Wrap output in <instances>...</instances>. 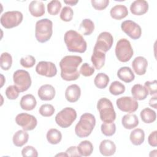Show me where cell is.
<instances>
[{
  "instance_id": "1",
  "label": "cell",
  "mask_w": 157,
  "mask_h": 157,
  "mask_svg": "<svg viewBox=\"0 0 157 157\" xmlns=\"http://www.w3.org/2000/svg\"><path fill=\"white\" fill-rule=\"evenodd\" d=\"M82 62L80 56L67 55L63 57L59 62L61 77L66 81L76 80L80 77L77 68Z\"/></svg>"
},
{
  "instance_id": "2",
  "label": "cell",
  "mask_w": 157,
  "mask_h": 157,
  "mask_svg": "<svg viewBox=\"0 0 157 157\" xmlns=\"http://www.w3.org/2000/svg\"><path fill=\"white\" fill-rule=\"evenodd\" d=\"M64 40L68 51L83 53L86 50L87 44L83 36L74 30H69L66 32Z\"/></svg>"
},
{
  "instance_id": "3",
  "label": "cell",
  "mask_w": 157,
  "mask_h": 157,
  "mask_svg": "<svg viewBox=\"0 0 157 157\" xmlns=\"http://www.w3.org/2000/svg\"><path fill=\"white\" fill-rule=\"evenodd\" d=\"M96 125L95 117L90 113H85L80 118L75 127V133L80 138L89 136Z\"/></svg>"
},
{
  "instance_id": "4",
  "label": "cell",
  "mask_w": 157,
  "mask_h": 157,
  "mask_svg": "<svg viewBox=\"0 0 157 157\" xmlns=\"http://www.w3.org/2000/svg\"><path fill=\"white\" fill-rule=\"evenodd\" d=\"M53 34V22L48 18L38 20L35 26V37L40 43H45L50 40Z\"/></svg>"
},
{
  "instance_id": "5",
  "label": "cell",
  "mask_w": 157,
  "mask_h": 157,
  "mask_svg": "<svg viewBox=\"0 0 157 157\" xmlns=\"http://www.w3.org/2000/svg\"><path fill=\"white\" fill-rule=\"evenodd\" d=\"M97 109L99 112V117L104 123H112L115 120L116 113L112 102L106 98L99 99L97 103Z\"/></svg>"
},
{
  "instance_id": "6",
  "label": "cell",
  "mask_w": 157,
  "mask_h": 157,
  "mask_svg": "<svg viewBox=\"0 0 157 157\" xmlns=\"http://www.w3.org/2000/svg\"><path fill=\"white\" fill-rule=\"evenodd\" d=\"M115 52L117 59L122 63L129 61L134 55L130 42L125 38L121 39L117 42Z\"/></svg>"
},
{
  "instance_id": "7",
  "label": "cell",
  "mask_w": 157,
  "mask_h": 157,
  "mask_svg": "<svg viewBox=\"0 0 157 157\" xmlns=\"http://www.w3.org/2000/svg\"><path fill=\"white\" fill-rule=\"evenodd\" d=\"M77 118V112L72 107H65L55 116V122L62 128L69 127Z\"/></svg>"
},
{
  "instance_id": "8",
  "label": "cell",
  "mask_w": 157,
  "mask_h": 157,
  "mask_svg": "<svg viewBox=\"0 0 157 157\" xmlns=\"http://www.w3.org/2000/svg\"><path fill=\"white\" fill-rule=\"evenodd\" d=\"M23 18V15L20 11H7L1 15L0 21L4 28L10 29L18 26L22 22Z\"/></svg>"
},
{
  "instance_id": "9",
  "label": "cell",
  "mask_w": 157,
  "mask_h": 157,
  "mask_svg": "<svg viewBox=\"0 0 157 157\" xmlns=\"http://www.w3.org/2000/svg\"><path fill=\"white\" fill-rule=\"evenodd\" d=\"M13 81L20 92L27 91L31 85V78L29 72L25 70H17L13 74Z\"/></svg>"
},
{
  "instance_id": "10",
  "label": "cell",
  "mask_w": 157,
  "mask_h": 157,
  "mask_svg": "<svg viewBox=\"0 0 157 157\" xmlns=\"http://www.w3.org/2000/svg\"><path fill=\"white\" fill-rule=\"evenodd\" d=\"M16 123L25 131L33 130L37 124L36 118L27 113H20L15 117Z\"/></svg>"
},
{
  "instance_id": "11",
  "label": "cell",
  "mask_w": 157,
  "mask_h": 157,
  "mask_svg": "<svg viewBox=\"0 0 157 157\" xmlns=\"http://www.w3.org/2000/svg\"><path fill=\"white\" fill-rule=\"evenodd\" d=\"M116 104L120 110L128 113H133L139 107V103L137 100L130 96H123L118 98L116 101Z\"/></svg>"
},
{
  "instance_id": "12",
  "label": "cell",
  "mask_w": 157,
  "mask_h": 157,
  "mask_svg": "<svg viewBox=\"0 0 157 157\" xmlns=\"http://www.w3.org/2000/svg\"><path fill=\"white\" fill-rule=\"evenodd\" d=\"M121 28L130 38L133 40H137L141 37V27L136 22L132 20H125L121 23Z\"/></svg>"
},
{
  "instance_id": "13",
  "label": "cell",
  "mask_w": 157,
  "mask_h": 157,
  "mask_svg": "<svg viewBox=\"0 0 157 157\" xmlns=\"http://www.w3.org/2000/svg\"><path fill=\"white\" fill-rule=\"evenodd\" d=\"M113 43V38L112 34L109 32H102L98 37L94 48L106 53L111 48Z\"/></svg>"
},
{
  "instance_id": "14",
  "label": "cell",
  "mask_w": 157,
  "mask_h": 157,
  "mask_svg": "<svg viewBox=\"0 0 157 157\" xmlns=\"http://www.w3.org/2000/svg\"><path fill=\"white\" fill-rule=\"evenodd\" d=\"M36 71L40 75L47 77H53L56 75L57 69L53 63L42 61L39 62L36 65Z\"/></svg>"
},
{
  "instance_id": "15",
  "label": "cell",
  "mask_w": 157,
  "mask_h": 157,
  "mask_svg": "<svg viewBox=\"0 0 157 157\" xmlns=\"http://www.w3.org/2000/svg\"><path fill=\"white\" fill-rule=\"evenodd\" d=\"M56 91L55 88L50 84L42 85L37 91L39 98L42 101H51L55 96Z\"/></svg>"
},
{
  "instance_id": "16",
  "label": "cell",
  "mask_w": 157,
  "mask_h": 157,
  "mask_svg": "<svg viewBox=\"0 0 157 157\" xmlns=\"http://www.w3.org/2000/svg\"><path fill=\"white\" fill-rule=\"evenodd\" d=\"M148 66V61L143 56L136 57L132 62V67L134 72L138 75L145 74Z\"/></svg>"
},
{
  "instance_id": "17",
  "label": "cell",
  "mask_w": 157,
  "mask_h": 157,
  "mask_svg": "<svg viewBox=\"0 0 157 157\" xmlns=\"http://www.w3.org/2000/svg\"><path fill=\"white\" fill-rule=\"evenodd\" d=\"M148 3L145 0H136L132 2L130 6L131 12L135 15L140 16L147 12Z\"/></svg>"
},
{
  "instance_id": "18",
  "label": "cell",
  "mask_w": 157,
  "mask_h": 157,
  "mask_svg": "<svg viewBox=\"0 0 157 157\" xmlns=\"http://www.w3.org/2000/svg\"><path fill=\"white\" fill-rule=\"evenodd\" d=\"M81 95V90L76 84L68 86L65 91V98L69 102H77Z\"/></svg>"
},
{
  "instance_id": "19",
  "label": "cell",
  "mask_w": 157,
  "mask_h": 157,
  "mask_svg": "<svg viewBox=\"0 0 157 157\" xmlns=\"http://www.w3.org/2000/svg\"><path fill=\"white\" fill-rule=\"evenodd\" d=\"M99 149L102 155L110 156L115 154L116 151V145L113 141L109 139H105L101 142Z\"/></svg>"
},
{
  "instance_id": "20",
  "label": "cell",
  "mask_w": 157,
  "mask_h": 157,
  "mask_svg": "<svg viewBox=\"0 0 157 157\" xmlns=\"http://www.w3.org/2000/svg\"><path fill=\"white\" fill-rule=\"evenodd\" d=\"M91 61L96 69H101L105 64V53L93 48V53L91 57Z\"/></svg>"
},
{
  "instance_id": "21",
  "label": "cell",
  "mask_w": 157,
  "mask_h": 157,
  "mask_svg": "<svg viewBox=\"0 0 157 157\" xmlns=\"http://www.w3.org/2000/svg\"><path fill=\"white\" fill-rule=\"evenodd\" d=\"M20 105L23 110L30 111L33 110L36 105L37 101L35 97L31 94H27L21 98Z\"/></svg>"
},
{
  "instance_id": "22",
  "label": "cell",
  "mask_w": 157,
  "mask_h": 157,
  "mask_svg": "<svg viewBox=\"0 0 157 157\" xmlns=\"http://www.w3.org/2000/svg\"><path fill=\"white\" fill-rule=\"evenodd\" d=\"M28 9L31 15L35 17H41L45 13V6L42 1H31L29 4Z\"/></svg>"
},
{
  "instance_id": "23",
  "label": "cell",
  "mask_w": 157,
  "mask_h": 157,
  "mask_svg": "<svg viewBox=\"0 0 157 157\" xmlns=\"http://www.w3.org/2000/svg\"><path fill=\"white\" fill-rule=\"evenodd\" d=\"M110 15L112 18L115 20H121L128 15V10L124 5L117 4L111 8Z\"/></svg>"
},
{
  "instance_id": "24",
  "label": "cell",
  "mask_w": 157,
  "mask_h": 157,
  "mask_svg": "<svg viewBox=\"0 0 157 157\" xmlns=\"http://www.w3.org/2000/svg\"><path fill=\"white\" fill-rule=\"evenodd\" d=\"M118 77L125 83H130L135 78V75L129 67L124 66L120 67L117 72Z\"/></svg>"
},
{
  "instance_id": "25",
  "label": "cell",
  "mask_w": 157,
  "mask_h": 157,
  "mask_svg": "<svg viewBox=\"0 0 157 157\" xmlns=\"http://www.w3.org/2000/svg\"><path fill=\"white\" fill-rule=\"evenodd\" d=\"M123 126L127 129H132L139 124V119L136 115L128 113L124 115L121 119Z\"/></svg>"
},
{
  "instance_id": "26",
  "label": "cell",
  "mask_w": 157,
  "mask_h": 157,
  "mask_svg": "<svg viewBox=\"0 0 157 157\" xmlns=\"http://www.w3.org/2000/svg\"><path fill=\"white\" fill-rule=\"evenodd\" d=\"M131 94L136 100L142 101L147 98L148 92L144 86L140 84H136L131 88Z\"/></svg>"
},
{
  "instance_id": "27",
  "label": "cell",
  "mask_w": 157,
  "mask_h": 157,
  "mask_svg": "<svg viewBox=\"0 0 157 157\" xmlns=\"http://www.w3.org/2000/svg\"><path fill=\"white\" fill-rule=\"evenodd\" d=\"M29 139V134L25 130H18L13 136L12 141L15 146L21 147L26 144Z\"/></svg>"
},
{
  "instance_id": "28",
  "label": "cell",
  "mask_w": 157,
  "mask_h": 157,
  "mask_svg": "<svg viewBox=\"0 0 157 157\" xmlns=\"http://www.w3.org/2000/svg\"><path fill=\"white\" fill-rule=\"evenodd\" d=\"M129 139L134 145H141L145 140L144 131L140 128H136L131 132Z\"/></svg>"
},
{
  "instance_id": "29",
  "label": "cell",
  "mask_w": 157,
  "mask_h": 157,
  "mask_svg": "<svg viewBox=\"0 0 157 157\" xmlns=\"http://www.w3.org/2000/svg\"><path fill=\"white\" fill-rule=\"evenodd\" d=\"M80 156H90L93 151V145L89 140L82 141L77 147Z\"/></svg>"
},
{
  "instance_id": "30",
  "label": "cell",
  "mask_w": 157,
  "mask_h": 157,
  "mask_svg": "<svg viewBox=\"0 0 157 157\" xmlns=\"http://www.w3.org/2000/svg\"><path fill=\"white\" fill-rule=\"evenodd\" d=\"M46 137L47 141L50 144L56 145L61 142L62 139V134L57 129L51 128L47 131Z\"/></svg>"
},
{
  "instance_id": "31",
  "label": "cell",
  "mask_w": 157,
  "mask_h": 157,
  "mask_svg": "<svg viewBox=\"0 0 157 157\" xmlns=\"http://www.w3.org/2000/svg\"><path fill=\"white\" fill-rule=\"evenodd\" d=\"M78 29L83 35L89 36L94 31V24L91 20L85 18L81 22Z\"/></svg>"
},
{
  "instance_id": "32",
  "label": "cell",
  "mask_w": 157,
  "mask_h": 157,
  "mask_svg": "<svg viewBox=\"0 0 157 157\" xmlns=\"http://www.w3.org/2000/svg\"><path fill=\"white\" fill-rule=\"evenodd\" d=\"M140 116L142 120L144 123L148 124L154 122L156 118V114L155 111L148 107L142 110L140 113Z\"/></svg>"
},
{
  "instance_id": "33",
  "label": "cell",
  "mask_w": 157,
  "mask_h": 157,
  "mask_svg": "<svg viewBox=\"0 0 157 157\" xmlns=\"http://www.w3.org/2000/svg\"><path fill=\"white\" fill-rule=\"evenodd\" d=\"M109 80V77L107 74L100 72L96 75L94 79V83L97 88L99 89H104L108 85Z\"/></svg>"
},
{
  "instance_id": "34",
  "label": "cell",
  "mask_w": 157,
  "mask_h": 157,
  "mask_svg": "<svg viewBox=\"0 0 157 157\" xmlns=\"http://www.w3.org/2000/svg\"><path fill=\"white\" fill-rule=\"evenodd\" d=\"M12 58L10 54L4 52L0 56V66L4 71H8L12 66Z\"/></svg>"
},
{
  "instance_id": "35",
  "label": "cell",
  "mask_w": 157,
  "mask_h": 157,
  "mask_svg": "<svg viewBox=\"0 0 157 157\" xmlns=\"http://www.w3.org/2000/svg\"><path fill=\"white\" fill-rule=\"evenodd\" d=\"M125 91V86L118 81L113 82L109 86V92L115 96L123 94Z\"/></svg>"
},
{
  "instance_id": "36",
  "label": "cell",
  "mask_w": 157,
  "mask_h": 157,
  "mask_svg": "<svg viewBox=\"0 0 157 157\" xmlns=\"http://www.w3.org/2000/svg\"><path fill=\"white\" fill-rule=\"evenodd\" d=\"M102 133L105 136H112L116 131V125L112 123H103L101 126Z\"/></svg>"
},
{
  "instance_id": "37",
  "label": "cell",
  "mask_w": 157,
  "mask_h": 157,
  "mask_svg": "<svg viewBox=\"0 0 157 157\" xmlns=\"http://www.w3.org/2000/svg\"><path fill=\"white\" fill-rule=\"evenodd\" d=\"M61 8V3L58 0H53L47 4V11L50 15H57Z\"/></svg>"
},
{
  "instance_id": "38",
  "label": "cell",
  "mask_w": 157,
  "mask_h": 157,
  "mask_svg": "<svg viewBox=\"0 0 157 157\" xmlns=\"http://www.w3.org/2000/svg\"><path fill=\"white\" fill-rule=\"evenodd\" d=\"M39 112L44 117H49L52 116L55 113V108L50 104H42L39 108Z\"/></svg>"
},
{
  "instance_id": "39",
  "label": "cell",
  "mask_w": 157,
  "mask_h": 157,
  "mask_svg": "<svg viewBox=\"0 0 157 157\" xmlns=\"http://www.w3.org/2000/svg\"><path fill=\"white\" fill-rule=\"evenodd\" d=\"M74 15V12L72 8L69 6L64 7L60 13V18L64 21H70L72 20Z\"/></svg>"
},
{
  "instance_id": "40",
  "label": "cell",
  "mask_w": 157,
  "mask_h": 157,
  "mask_svg": "<svg viewBox=\"0 0 157 157\" xmlns=\"http://www.w3.org/2000/svg\"><path fill=\"white\" fill-rule=\"evenodd\" d=\"M6 96L10 100L16 99L20 93V91L15 85H10L6 90Z\"/></svg>"
},
{
  "instance_id": "41",
  "label": "cell",
  "mask_w": 157,
  "mask_h": 157,
  "mask_svg": "<svg viewBox=\"0 0 157 157\" xmlns=\"http://www.w3.org/2000/svg\"><path fill=\"white\" fill-rule=\"evenodd\" d=\"M20 62V64L23 67L31 68L34 66L36 63V59L33 56L31 55H27L21 58Z\"/></svg>"
},
{
  "instance_id": "42",
  "label": "cell",
  "mask_w": 157,
  "mask_h": 157,
  "mask_svg": "<svg viewBox=\"0 0 157 157\" xmlns=\"http://www.w3.org/2000/svg\"><path fill=\"white\" fill-rule=\"evenodd\" d=\"M95 71V68L91 66L88 63H83L80 68V74L84 77H90L92 75Z\"/></svg>"
},
{
  "instance_id": "43",
  "label": "cell",
  "mask_w": 157,
  "mask_h": 157,
  "mask_svg": "<svg viewBox=\"0 0 157 157\" xmlns=\"http://www.w3.org/2000/svg\"><path fill=\"white\" fill-rule=\"evenodd\" d=\"M21 155L24 157H37L38 153L37 150L31 145L25 147L21 150Z\"/></svg>"
},
{
  "instance_id": "44",
  "label": "cell",
  "mask_w": 157,
  "mask_h": 157,
  "mask_svg": "<svg viewBox=\"0 0 157 157\" xmlns=\"http://www.w3.org/2000/svg\"><path fill=\"white\" fill-rule=\"evenodd\" d=\"M92 6L98 10L105 9L109 4V0H91Z\"/></svg>"
},
{
  "instance_id": "45",
  "label": "cell",
  "mask_w": 157,
  "mask_h": 157,
  "mask_svg": "<svg viewBox=\"0 0 157 157\" xmlns=\"http://www.w3.org/2000/svg\"><path fill=\"white\" fill-rule=\"evenodd\" d=\"M144 86L147 88L148 94L150 95H156L157 93V82L156 80L153 81H147L145 82Z\"/></svg>"
},
{
  "instance_id": "46",
  "label": "cell",
  "mask_w": 157,
  "mask_h": 157,
  "mask_svg": "<svg viewBox=\"0 0 157 157\" xmlns=\"http://www.w3.org/2000/svg\"><path fill=\"white\" fill-rule=\"evenodd\" d=\"M156 137H157L156 131H154L150 134L148 137V142L150 146L154 147H156L157 146Z\"/></svg>"
},
{
  "instance_id": "47",
  "label": "cell",
  "mask_w": 157,
  "mask_h": 157,
  "mask_svg": "<svg viewBox=\"0 0 157 157\" xmlns=\"http://www.w3.org/2000/svg\"><path fill=\"white\" fill-rule=\"evenodd\" d=\"M66 153L67 156H80L77 150V147L75 146H71L69 147L66 150Z\"/></svg>"
},
{
  "instance_id": "48",
  "label": "cell",
  "mask_w": 157,
  "mask_h": 157,
  "mask_svg": "<svg viewBox=\"0 0 157 157\" xmlns=\"http://www.w3.org/2000/svg\"><path fill=\"white\" fill-rule=\"evenodd\" d=\"M156 104H157V96L155 95L154 97H152L150 98L149 101V105L152 108L156 109H157Z\"/></svg>"
},
{
  "instance_id": "49",
  "label": "cell",
  "mask_w": 157,
  "mask_h": 157,
  "mask_svg": "<svg viewBox=\"0 0 157 157\" xmlns=\"http://www.w3.org/2000/svg\"><path fill=\"white\" fill-rule=\"evenodd\" d=\"M78 1H73V0H70V1H64V2L66 4H68V5H70V6H75L76 5L77 3H78Z\"/></svg>"
},
{
  "instance_id": "50",
  "label": "cell",
  "mask_w": 157,
  "mask_h": 157,
  "mask_svg": "<svg viewBox=\"0 0 157 157\" xmlns=\"http://www.w3.org/2000/svg\"><path fill=\"white\" fill-rule=\"evenodd\" d=\"M150 156H157V150H154L151 151H150V154H149Z\"/></svg>"
},
{
  "instance_id": "51",
  "label": "cell",
  "mask_w": 157,
  "mask_h": 157,
  "mask_svg": "<svg viewBox=\"0 0 157 157\" xmlns=\"http://www.w3.org/2000/svg\"><path fill=\"white\" fill-rule=\"evenodd\" d=\"M56 156H67V154L66 153V152H65V153H58V154L56 155Z\"/></svg>"
},
{
  "instance_id": "52",
  "label": "cell",
  "mask_w": 157,
  "mask_h": 157,
  "mask_svg": "<svg viewBox=\"0 0 157 157\" xmlns=\"http://www.w3.org/2000/svg\"><path fill=\"white\" fill-rule=\"evenodd\" d=\"M1 77H2V82H1V87L3 86V84H4V82H2V80H3V78H4V76H3V75H2L1 74Z\"/></svg>"
}]
</instances>
